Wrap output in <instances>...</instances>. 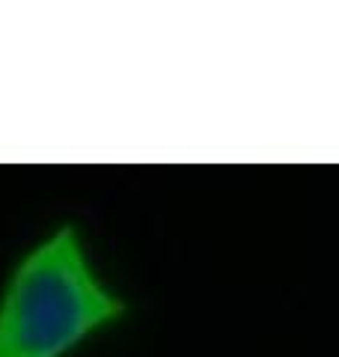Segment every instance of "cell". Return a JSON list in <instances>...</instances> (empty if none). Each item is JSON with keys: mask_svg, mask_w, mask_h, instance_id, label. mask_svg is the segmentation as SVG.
<instances>
[{"mask_svg": "<svg viewBox=\"0 0 339 357\" xmlns=\"http://www.w3.org/2000/svg\"><path fill=\"white\" fill-rule=\"evenodd\" d=\"M128 312V295L101 268L86 229L56 220L0 280V357H75Z\"/></svg>", "mask_w": 339, "mask_h": 357, "instance_id": "6da1fadb", "label": "cell"}]
</instances>
